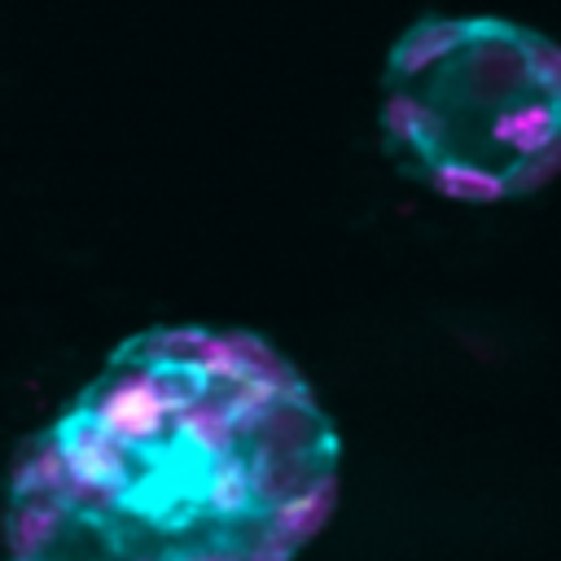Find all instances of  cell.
<instances>
[{
  "instance_id": "cell-1",
  "label": "cell",
  "mask_w": 561,
  "mask_h": 561,
  "mask_svg": "<svg viewBox=\"0 0 561 561\" xmlns=\"http://www.w3.org/2000/svg\"><path fill=\"white\" fill-rule=\"evenodd\" d=\"M337 430L245 329L158 324L35 430L4 486L9 561H294L337 500Z\"/></svg>"
},
{
  "instance_id": "cell-2",
  "label": "cell",
  "mask_w": 561,
  "mask_h": 561,
  "mask_svg": "<svg viewBox=\"0 0 561 561\" xmlns=\"http://www.w3.org/2000/svg\"><path fill=\"white\" fill-rule=\"evenodd\" d=\"M381 140L403 175L456 202L535 193L561 145V57L504 18H421L381 70Z\"/></svg>"
}]
</instances>
